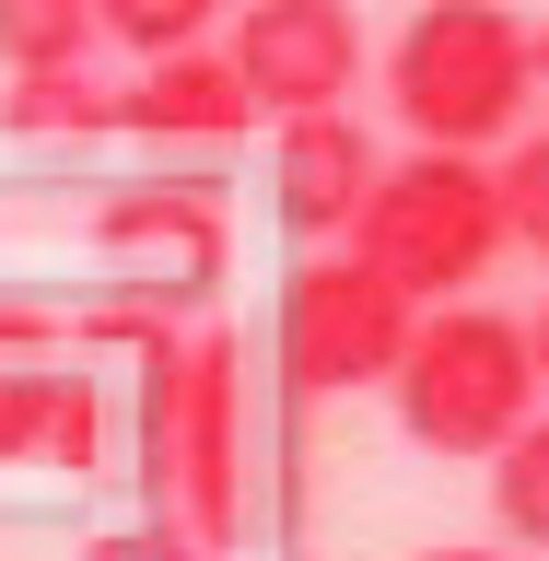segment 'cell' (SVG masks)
Masks as SVG:
<instances>
[{
  "label": "cell",
  "mask_w": 549,
  "mask_h": 561,
  "mask_svg": "<svg viewBox=\"0 0 549 561\" xmlns=\"http://www.w3.org/2000/svg\"><path fill=\"white\" fill-rule=\"evenodd\" d=\"M140 503L187 561L245 526V351L222 328H140Z\"/></svg>",
  "instance_id": "cell-1"
},
{
  "label": "cell",
  "mask_w": 549,
  "mask_h": 561,
  "mask_svg": "<svg viewBox=\"0 0 549 561\" xmlns=\"http://www.w3.org/2000/svg\"><path fill=\"white\" fill-rule=\"evenodd\" d=\"M386 105L421 152H503L538 105V35L503 0H421L386 47Z\"/></svg>",
  "instance_id": "cell-2"
},
{
  "label": "cell",
  "mask_w": 549,
  "mask_h": 561,
  "mask_svg": "<svg viewBox=\"0 0 549 561\" xmlns=\"http://www.w3.org/2000/svg\"><path fill=\"white\" fill-rule=\"evenodd\" d=\"M351 257L398 293V305H468V280L503 257V199H491L480 152H410L375 164L363 210H351Z\"/></svg>",
  "instance_id": "cell-3"
},
{
  "label": "cell",
  "mask_w": 549,
  "mask_h": 561,
  "mask_svg": "<svg viewBox=\"0 0 549 561\" xmlns=\"http://www.w3.org/2000/svg\"><path fill=\"white\" fill-rule=\"evenodd\" d=\"M398 433L421 456H491L538 410V363H526V316H491V305H421L410 316V351H398Z\"/></svg>",
  "instance_id": "cell-4"
},
{
  "label": "cell",
  "mask_w": 549,
  "mask_h": 561,
  "mask_svg": "<svg viewBox=\"0 0 549 561\" xmlns=\"http://www.w3.org/2000/svg\"><path fill=\"white\" fill-rule=\"evenodd\" d=\"M410 316L351 245H316L305 270L281 280V316H270V351H281V386L293 398H363V386L398 375L410 351Z\"/></svg>",
  "instance_id": "cell-5"
},
{
  "label": "cell",
  "mask_w": 549,
  "mask_h": 561,
  "mask_svg": "<svg viewBox=\"0 0 549 561\" xmlns=\"http://www.w3.org/2000/svg\"><path fill=\"white\" fill-rule=\"evenodd\" d=\"M222 24H235L222 59H235L258 117H316V105H351V82H363V12L351 0H235Z\"/></svg>",
  "instance_id": "cell-6"
},
{
  "label": "cell",
  "mask_w": 549,
  "mask_h": 561,
  "mask_svg": "<svg viewBox=\"0 0 549 561\" xmlns=\"http://www.w3.org/2000/svg\"><path fill=\"white\" fill-rule=\"evenodd\" d=\"M375 129L351 117V105H316V117H281L270 140V210L293 245H340L351 210H363V187H375Z\"/></svg>",
  "instance_id": "cell-7"
},
{
  "label": "cell",
  "mask_w": 549,
  "mask_h": 561,
  "mask_svg": "<svg viewBox=\"0 0 549 561\" xmlns=\"http://www.w3.org/2000/svg\"><path fill=\"white\" fill-rule=\"evenodd\" d=\"M245 117L258 105L222 47H164V59H140V82H117V129L140 140H235Z\"/></svg>",
  "instance_id": "cell-8"
},
{
  "label": "cell",
  "mask_w": 549,
  "mask_h": 561,
  "mask_svg": "<svg viewBox=\"0 0 549 561\" xmlns=\"http://www.w3.org/2000/svg\"><path fill=\"white\" fill-rule=\"evenodd\" d=\"M105 445V398L82 375H59L47 351L0 363V468H94Z\"/></svg>",
  "instance_id": "cell-9"
},
{
  "label": "cell",
  "mask_w": 549,
  "mask_h": 561,
  "mask_svg": "<svg viewBox=\"0 0 549 561\" xmlns=\"http://www.w3.org/2000/svg\"><path fill=\"white\" fill-rule=\"evenodd\" d=\"M94 245L129 257V270H175V280L222 270V222H210L199 187H129V199H105L94 210Z\"/></svg>",
  "instance_id": "cell-10"
},
{
  "label": "cell",
  "mask_w": 549,
  "mask_h": 561,
  "mask_svg": "<svg viewBox=\"0 0 549 561\" xmlns=\"http://www.w3.org/2000/svg\"><path fill=\"white\" fill-rule=\"evenodd\" d=\"M0 129H12V140H94V129H117V82H105L94 59H70V70H0Z\"/></svg>",
  "instance_id": "cell-11"
},
{
  "label": "cell",
  "mask_w": 549,
  "mask_h": 561,
  "mask_svg": "<svg viewBox=\"0 0 549 561\" xmlns=\"http://www.w3.org/2000/svg\"><path fill=\"white\" fill-rule=\"evenodd\" d=\"M480 468H491V526L515 550H549V410H526Z\"/></svg>",
  "instance_id": "cell-12"
},
{
  "label": "cell",
  "mask_w": 549,
  "mask_h": 561,
  "mask_svg": "<svg viewBox=\"0 0 549 561\" xmlns=\"http://www.w3.org/2000/svg\"><path fill=\"white\" fill-rule=\"evenodd\" d=\"M94 47V0H0V70H70Z\"/></svg>",
  "instance_id": "cell-13"
},
{
  "label": "cell",
  "mask_w": 549,
  "mask_h": 561,
  "mask_svg": "<svg viewBox=\"0 0 549 561\" xmlns=\"http://www.w3.org/2000/svg\"><path fill=\"white\" fill-rule=\"evenodd\" d=\"M235 0H94V35L105 47H129V59H164V47H210Z\"/></svg>",
  "instance_id": "cell-14"
},
{
  "label": "cell",
  "mask_w": 549,
  "mask_h": 561,
  "mask_svg": "<svg viewBox=\"0 0 549 561\" xmlns=\"http://www.w3.org/2000/svg\"><path fill=\"white\" fill-rule=\"evenodd\" d=\"M491 199H503V245H526V257L549 270V129H515V140H503Z\"/></svg>",
  "instance_id": "cell-15"
},
{
  "label": "cell",
  "mask_w": 549,
  "mask_h": 561,
  "mask_svg": "<svg viewBox=\"0 0 549 561\" xmlns=\"http://www.w3.org/2000/svg\"><path fill=\"white\" fill-rule=\"evenodd\" d=\"M82 561H187V550H175V538H152V526H105Z\"/></svg>",
  "instance_id": "cell-16"
},
{
  "label": "cell",
  "mask_w": 549,
  "mask_h": 561,
  "mask_svg": "<svg viewBox=\"0 0 549 561\" xmlns=\"http://www.w3.org/2000/svg\"><path fill=\"white\" fill-rule=\"evenodd\" d=\"M526 363H538V398H549V305L526 316Z\"/></svg>",
  "instance_id": "cell-17"
},
{
  "label": "cell",
  "mask_w": 549,
  "mask_h": 561,
  "mask_svg": "<svg viewBox=\"0 0 549 561\" xmlns=\"http://www.w3.org/2000/svg\"><path fill=\"white\" fill-rule=\"evenodd\" d=\"M421 561H515V550H421Z\"/></svg>",
  "instance_id": "cell-18"
},
{
  "label": "cell",
  "mask_w": 549,
  "mask_h": 561,
  "mask_svg": "<svg viewBox=\"0 0 549 561\" xmlns=\"http://www.w3.org/2000/svg\"><path fill=\"white\" fill-rule=\"evenodd\" d=\"M538 70H549V35H538Z\"/></svg>",
  "instance_id": "cell-19"
}]
</instances>
